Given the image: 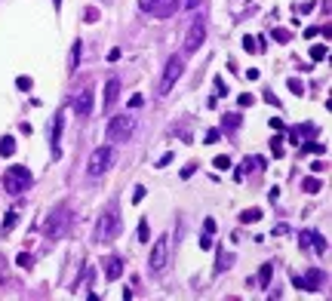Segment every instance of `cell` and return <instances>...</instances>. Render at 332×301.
Returning a JSON list of instances; mask_svg holds the SVG:
<instances>
[{"label":"cell","instance_id":"6da1fadb","mask_svg":"<svg viewBox=\"0 0 332 301\" xmlns=\"http://www.w3.org/2000/svg\"><path fill=\"white\" fill-rule=\"evenodd\" d=\"M71 222H74V212H71V206H55L49 215H46V225H43V237L49 240V243H55V240H62L68 231H71Z\"/></svg>","mask_w":332,"mask_h":301},{"label":"cell","instance_id":"7a4b0ae2","mask_svg":"<svg viewBox=\"0 0 332 301\" xmlns=\"http://www.w3.org/2000/svg\"><path fill=\"white\" fill-rule=\"evenodd\" d=\"M120 231H123V218H120V215H117V209L111 206V209H105V212L99 215L92 237H95V243H111Z\"/></svg>","mask_w":332,"mask_h":301},{"label":"cell","instance_id":"3957f363","mask_svg":"<svg viewBox=\"0 0 332 301\" xmlns=\"http://www.w3.org/2000/svg\"><path fill=\"white\" fill-rule=\"evenodd\" d=\"M135 126H139V120H135L132 114H117V117L108 123V142H111V145H126V142H132Z\"/></svg>","mask_w":332,"mask_h":301},{"label":"cell","instance_id":"277c9868","mask_svg":"<svg viewBox=\"0 0 332 301\" xmlns=\"http://www.w3.org/2000/svg\"><path fill=\"white\" fill-rule=\"evenodd\" d=\"M31 188V172L25 169V166H9L6 169V175H3V191L6 194H22V191H28Z\"/></svg>","mask_w":332,"mask_h":301},{"label":"cell","instance_id":"5b68a950","mask_svg":"<svg viewBox=\"0 0 332 301\" xmlns=\"http://www.w3.org/2000/svg\"><path fill=\"white\" fill-rule=\"evenodd\" d=\"M111 166H114V148H111V145H102V148H95V151H92L86 172L95 178V175H105Z\"/></svg>","mask_w":332,"mask_h":301},{"label":"cell","instance_id":"8992f818","mask_svg":"<svg viewBox=\"0 0 332 301\" xmlns=\"http://www.w3.org/2000/svg\"><path fill=\"white\" fill-rule=\"evenodd\" d=\"M185 71V58L182 55H169L166 68H163V77H160V95H169V89L175 86V80L182 77Z\"/></svg>","mask_w":332,"mask_h":301},{"label":"cell","instance_id":"52a82bcc","mask_svg":"<svg viewBox=\"0 0 332 301\" xmlns=\"http://www.w3.org/2000/svg\"><path fill=\"white\" fill-rule=\"evenodd\" d=\"M166 265H169V234H163V237L151 246V258H148L151 274H163Z\"/></svg>","mask_w":332,"mask_h":301},{"label":"cell","instance_id":"ba28073f","mask_svg":"<svg viewBox=\"0 0 332 301\" xmlns=\"http://www.w3.org/2000/svg\"><path fill=\"white\" fill-rule=\"evenodd\" d=\"M139 6L148 15H154V18H169V15H175V9L182 6V0H139Z\"/></svg>","mask_w":332,"mask_h":301},{"label":"cell","instance_id":"9c48e42d","mask_svg":"<svg viewBox=\"0 0 332 301\" xmlns=\"http://www.w3.org/2000/svg\"><path fill=\"white\" fill-rule=\"evenodd\" d=\"M62 129H65V111H58L52 117V129H49V148L52 157H62Z\"/></svg>","mask_w":332,"mask_h":301},{"label":"cell","instance_id":"30bf717a","mask_svg":"<svg viewBox=\"0 0 332 301\" xmlns=\"http://www.w3.org/2000/svg\"><path fill=\"white\" fill-rule=\"evenodd\" d=\"M203 37H206V25H203V22H194V25L188 28V37H185V49H188V52H197V49L203 46Z\"/></svg>","mask_w":332,"mask_h":301},{"label":"cell","instance_id":"8fae6325","mask_svg":"<svg viewBox=\"0 0 332 301\" xmlns=\"http://www.w3.org/2000/svg\"><path fill=\"white\" fill-rule=\"evenodd\" d=\"M71 108H74V114H77L80 120H86V117L92 114V92H89V89H80V92L74 95Z\"/></svg>","mask_w":332,"mask_h":301},{"label":"cell","instance_id":"7c38bea8","mask_svg":"<svg viewBox=\"0 0 332 301\" xmlns=\"http://www.w3.org/2000/svg\"><path fill=\"white\" fill-rule=\"evenodd\" d=\"M117 95H120V80H117V77H108V86H105V111L114 108Z\"/></svg>","mask_w":332,"mask_h":301},{"label":"cell","instance_id":"4fadbf2b","mask_svg":"<svg viewBox=\"0 0 332 301\" xmlns=\"http://www.w3.org/2000/svg\"><path fill=\"white\" fill-rule=\"evenodd\" d=\"M302 246H305V249H314V252H323V249H326V240H323L320 234H311V231H308V234H302Z\"/></svg>","mask_w":332,"mask_h":301},{"label":"cell","instance_id":"5bb4252c","mask_svg":"<svg viewBox=\"0 0 332 301\" xmlns=\"http://www.w3.org/2000/svg\"><path fill=\"white\" fill-rule=\"evenodd\" d=\"M120 274H123V262H120V258H108V262H105V277H108V280H117Z\"/></svg>","mask_w":332,"mask_h":301},{"label":"cell","instance_id":"9a60e30c","mask_svg":"<svg viewBox=\"0 0 332 301\" xmlns=\"http://www.w3.org/2000/svg\"><path fill=\"white\" fill-rule=\"evenodd\" d=\"M15 154V138L12 135H3L0 138V157H12Z\"/></svg>","mask_w":332,"mask_h":301},{"label":"cell","instance_id":"2e32d148","mask_svg":"<svg viewBox=\"0 0 332 301\" xmlns=\"http://www.w3.org/2000/svg\"><path fill=\"white\" fill-rule=\"evenodd\" d=\"M271 37H274L277 43H289V40H292V34H289L286 28H274V31H271Z\"/></svg>","mask_w":332,"mask_h":301},{"label":"cell","instance_id":"e0dca14e","mask_svg":"<svg viewBox=\"0 0 332 301\" xmlns=\"http://www.w3.org/2000/svg\"><path fill=\"white\" fill-rule=\"evenodd\" d=\"M15 265H18L22 271H31V268H34V258H31L28 252H18V258H15Z\"/></svg>","mask_w":332,"mask_h":301},{"label":"cell","instance_id":"ac0fdd59","mask_svg":"<svg viewBox=\"0 0 332 301\" xmlns=\"http://www.w3.org/2000/svg\"><path fill=\"white\" fill-rule=\"evenodd\" d=\"M302 188H305L308 194H317V191H323V185H320L317 178H305V182H302Z\"/></svg>","mask_w":332,"mask_h":301},{"label":"cell","instance_id":"d6986e66","mask_svg":"<svg viewBox=\"0 0 332 301\" xmlns=\"http://www.w3.org/2000/svg\"><path fill=\"white\" fill-rule=\"evenodd\" d=\"M262 218V209H246L243 215H240V222H246V225H252V222H259Z\"/></svg>","mask_w":332,"mask_h":301},{"label":"cell","instance_id":"ffe728a7","mask_svg":"<svg viewBox=\"0 0 332 301\" xmlns=\"http://www.w3.org/2000/svg\"><path fill=\"white\" fill-rule=\"evenodd\" d=\"M77 65H80V40L74 43V49H71V74L77 71Z\"/></svg>","mask_w":332,"mask_h":301},{"label":"cell","instance_id":"44dd1931","mask_svg":"<svg viewBox=\"0 0 332 301\" xmlns=\"http://www.w3.org/2000/svg\"><path fill=\"white\" fill-rule=\"evenodd\" d=\"M271 154H274V157H283V138H280V135L271 138Z\"/></svg>","mask_w":332,"mask_h":301},{"label":"cell","instance_id":"7402d4cb","mask_svg":"<svg viewBox=\"0 0 332 301\" xmlns=\"http://www.w3.org/2000/svg\"><path fill=\"white\" fill-rule=\"evenodd\" d=\"M15 222H18V212H9V215H6V222H3V234H9V231L15 228Z\"/></svg>","mask_w":332,"mask_h":301},{"label":"cell","instance_id":"603a6c76","mask_svg":"<svg viewBox=\"0 0 332 301\" xmlns=\"http://www.w3.org/2000/svg\"><path fill=\"white\" fill-rule=\"evenodd\" d=\"M148 237H151V228H148V222L142 218V222H139V240H142V243H148Z\"/></svg>","mask_w":332,"mask_h":301},{"label":"cell","instance_id":"cb8c5ba5","mask_svg":"<svg viewBox=\"0 0 332 301\" xmlns=\"http://www.w3.org/2000/svg\"><path fill=\"white\" fill-rule=\"evenodd\" d=\"M83 22H89V25H92V22H99V9L86 6V9H83Z\"/></svg>","mask_w":332,"mask_h":301},{"label":"cell","instance_id":"d4e9b609","mask_svg":"<svg viewBox=\"0 0 332 301\" xmlns=\"http://www.w3.org/2000/svg\"><path fill=\"white\" fill-rule=\"evenodd\" d=\"M243 49L246 52H259V40L256 37H243Z\"/></svg>","mask_w":332,"mask_h":301},{"label":"cell","instance_id":"484cf974","mask_svg":"<svg viewBox=\"0 0 332 301\" xmlns=\"http://www.w3.org/2000/svg\"><path fill=\"white\" fill-rule=\"evenodd\" d=\"M326 52H329L326 46H311V58H314V62H320V58H326Z\"/></svg>","mask_w":332,"mask_h":301},{"label":"cell","instance_id":"4316f807","mask_svg":"<svg viewBox=\"0 0 332 301\" xmlns=\"http://www.w3.org/2000/svg\"><path fill=\"white\" fill-rule=\"evenodd\" d=\"M320 280H323V274H320V271H311V274H308V286H311V292L317 289V283H320Z\"/></svg>","mask_w":332,"mask_h":301},{"label":"cell","instance_id":"83f0119b","mask_svg":"<svg viewBox=\"0 0 332 301\" xmlns=\"http://www.w3.org/2000/svg\"><path fill=\"white\" fill-rule=\"evenodd\" d=\"M219 138H222V129H209V132H206V142H203V145H216Z\"/></svg>","mask_w":332,"mask_h":301},{"label":"cell","instance_id":"f1b7e54d","mask_svg":"<svg viewBox=\"0 0 332 301\" xmlns=\"http://www.w3.org/2000/svg\"><path fill=\"white\" fill-rule=\"evenodd\" d=\"M212 166H216L219 172H225V169H231V160H228V157H216V163H212Z\"/></svg>","mask_w":332,"mask_h":301},{"label":"cell","instance_id":"f546056e","mask_svg":"<svg viewBox=\"0 0 332 301\" xmlns=\"http://www.w3.org/2000/svg\"><path fill=\"white\" fill-rule=\"evenodd\" d=\"M271 274H274V268H271V265H265V268H262V274H259V280L268 286V283H271Z\"/></svg>","mask_w":332,"mask_h":301},{"label":"cell","instance_id":"4dcf8cb0","mask_svg":"<svg viewBox=\"0 0 332 301\" xmlns=\"http://www.w3.org/2000/svg\"><path fill=\"white\" fill-rule=\"evenodd\" d=\"M145 194H148V188H142V185H139V188H135V194H132V203L139 206V203L145 200Z\"/></svg>","mask_w":332,"mask_h":301},{"label":"cell","instance_id":"1f68e13d","mask_svg":"<svg viewBox=\"0 0 332 301\" xmlns=\"http://www.w3.org/2000/svg\"><path fill=\"white\" fill-rule=\"evenodd\" d=\"M15 83H18V89H25V92H28V89L34 86V80H31V77H18Z\"/></svg>","mask_w":332,"mask_h":301},{"label":"cell","instance_id":"d6a6232c","mask_svg":"<svg viewBox=\"0 0 332 301\" xmlns=\"http://www.w3.org/2000/svg\"><path fill=\"white\" fill-rule=\"evenodd\" d=\"M237 123H240V117H237V114H225V126H228V129H234Z\"/></svg>","mask_w":332,"mask_h":301},{"label":"cell","instance_id":"836d02e7","mask_svg":"<svg viewBox=\"0 0 332 301\" xmlns=\"http://www.w3.org/2000/svg\"><path fill=\"white\" fill-rule=\"evenodd\" d=\"M292 283H296L299 289H305V292H311V286H308V280H302V277H296V274H292Z\"/></svg>","mask_w":332,"mask_h":301},{"label":"cell","instance_id":"e575fe53","mask_svg":"<svg viewBox=\"0 0 332 301\" xmlns=\"http://www.w3.org/2000/svg\"><path fill=\"white\" fill-rule=\"evenodd\" d=\"M212 231H216V218H206L203 222V234H212Z\"/></svg>","mask_w":332,"mask_h":301},{"label":"cell","instance_id":"d590c367","mask_svg":"<svg viewBox=\"0 0 332 301\" xmlns=\"http://www.w3.org/2000/svg\"><path fill=\"white\" fill-rule=\"evenodd\" d=\"M200 249H212V237H209V234L200 237Z\"/></svg>","mask_w":332,"mask_h":301},{"label":"cell","instance_id":"8d00e7d4","mask_svg":"<svg viewBox=\"0 0 332 301\" xmlns=\"http://www.w3.org/2000/svg\"><path fill=\"white\" fill-rule=\"evenodd\" d=\"M142 102H145V98H142V95H132V98H129V108H132V111H135V108H142Z\"/></svg>","mask_w":332,"mask_h":301},{"label":"cell","instance_id":"74e56055","mask_svg":"<svg viewBox=\"0 0 332 301\" xmlns=\"http://www.w3.org/2000/svg\"><path fill=\"white\" fill-rule=\"evenodd\" d=\"M289 89H292L296 95H302V83H299V80H289Z\"/></svg>","mask_w":332,"mask_h":301},{"label":"cell","instance_id":"f35d334b","mask_svg":"<svg viewBox=\"0 0 332 301\" xmlns=\"http://www.w3.org/2000/svg\"><path fill=\"white\" fill-rule=\"evenodd\" d=\"M169 163H172V154H166V157H160V163H157V166L163 169V166H169Z\"/></svg>","mask_w":332,"mask_h":301},{"label":"cell","instance_id":"ab89813d","mask_svg":"<svg viewBox=\"0 0 332 301\" xmlns=\"http://www.w3.org/2000/svg\"><path fill=\"white\" fill-rule=\"evenodd\" d=\"M203 0H188V9H194V6H200Z\"/></svg>","mask_w":332,"mask_h":301},{"label":"cell","instance_id":"60d3db41","mask_svg":"<svg viewBox=\"0 0 332 301\" xmlns=\"http://www.w3.org/2000/svg\"><path fill=\"white\" fill-rule=\"evenodd\" d=\"M52 3H55V9H58V6H62V0H52Z\"/></svg>","mask_w":332,"mask_h":301}]
</instances>
